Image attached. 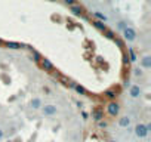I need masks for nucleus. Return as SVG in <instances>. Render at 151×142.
<instances>
[{
	"instance_id": "f257e3e1",
	"label": "nucleus",
	"mask_w": 151,
	"mask_h": 142,
	"mask_svg": "<svg viewBox=\"0 0 151 142\" xmlns=\"http://www.w3.org/2000/svg\"><path fill=\"white\" fill-rule=\"evenodd\" d=\"M150 130H151V124H150V123H148V124H145V123H138V124L135 126V129H133V133H135V136H136L138 139H145V138L148 136Z\"/></svg>"
},
{
	"instance_id": "f03ea898",
	"label": "nucleus",
	"mask_w": 151,
	"mask_h": 142,
	"mask_svg": "<svg viewBox=\"0 0 151 142\" xmlns=\"http://www.w3.org/2000/svg\"><path fill=\"white\" fill-rule=\"evenodd\" d=\"M40 110H42V114L46 115V117H53V115H56L58 111H59L58 107L53 105V104H46V105H43Z\"/></svg>"
},
{
	"instance_id": "7ed1b4c3",
	"label": "nucleus",
	"mask_w": 151,
	"mask_h": 142,
	"mask_svg": "<svg viewBox=\"0 0 151 142\" xmlns=\"http://www.w3.org/2000/svg\"><path fill=\"white\" fill-rule=\"evenodd\" d=\"M122 33H123L124 40H127V42H135V40H136V36H138V34H136V30H135L133 27H129V25H127Z\"/></svg>"
},
{
	"instance_id": "20e7f679",
	"label": "nucleus",
	"mask_w": 151,
	"mask_h": 142,
	"mask_svg": "<svg viewBox=\"0 0 151 142\" xmlns=\"http://www.w3.org/2000/svg\"><path fill=\"white\" fill-rule=\"evenodd\" d=\"M129 95H130V98H133V99L139 98V96L142 95L141 86H139V85H130V86H129Z\"/></svg>"
},
{
	"instance_id": "39448f33",
	"label": "nucleus",
	"mask_w": 151,
	"mask_h": 142,
	"mask_svg": "<svg viewBox=\"0 0 151 142\" xmlns=\"http://www.w3.org/2000/svg\"><path fill=\"white\" fill-rule=\"evenodd\" d=\"M139 68H142V70H150L151 68V56L150 55H145V56H142V59L139 61Z\"/></svg>"
},
{
	"instance_id": "423d86ee",
	"label": "nucleus",
	"mask_w": 151,
	"mask_h": 142,
	"mask_svg": "<svg viewBox=\"0 0 151 142\" xmlns=\"http://www.w3.org/2000/svg\"><path fill=\"white\" fill-rule=\"evenodd\" d=\"M107 111H108L110 115H117L119 111H120V107H119L117 102H110L108 107H107Z\"/></svg>"
},
{
	"instance_id": "0eeeda50",
	"label": "nucleus",
	"mask_w": 151,
	"mask_h": 142,
	"mask_svg": "<svg viewBox=\"0 0 151 142\" xmlns=\"http://www.w3.org/2000/svg\"><path fill=\"white\" fill-rule=\"evenodd\" d=\"M30 107H31L33 110H40V108L43 107V101H42V98H39V96L33 98V99L30 101Z\"/></svg>"
},
{
	"instance_id": "6e6552de",
	"label": "nucleus",
	"mask_w": 151,
	"mask_h": 142,
	"mask_svg": "<svg viewBox=\"0 0 151 142\" xmlns=\"http://www.w3.org/2000/svg\"><path fill=\"white\" fill-rule=\"evenodd\" d=\"M130 123H132V120H130L129 115H123V117L119 118V126H120L122 129H127V127L130 126Z\"/></svg>"
},
{
	"instance_id": "1a4fd4ad",
	"label": "nucleus",
	"mask_w": 151,
	"mask_h": 142,
	"mask_svg": "<svg viewBox=\"0 0 151 142\" xmlns=\"http://www.w3.org/2000/svg\"><path fill=\"white\" fill-rule=\"evenodd\" d=\"M93 16H95L98 21H101V22H105V21H107V16H105L104 14H101V12H93Z\"/></svg>"
},
{
	"instance_id": "9d476101",
	"label": "nucleus",
	"mask_w": 151,
	"mask_h": 142,
	"mask_svg": "<svg viewBox=\"0 0 151 142\" xmlns=\"http://www.w3.org/2000/svg\"><path fill=\"white\" fill-rule=\"evenodd\" d=\"M71 12H73L74 15H80V14L83 12V9H82V6H76V5H73V6H71Z\"/></svg>"
},
{
	"instance_id": "9b49d317",
	"label": "nucleus",
	"mask_w": 151,
	"mask_h": 142,
	"mask_svg": "<svg viewBox=\"0 0 151 142\" xmlns=\"http://www.w3.org/2000/svg\"><path fill=\"white\" fill-rule=\"evenodd\" d=\"M93 25H95L98 30H101V31H105V30H107L105 24H104V22H101V21H95V22H93Z\"/></svg>"
},
{
	"instance_id": "f8f14e48",
	"label": "nucleus",
	"mask_w": 151,
	"mask_h": 142,
	"mask_svg": "<svg viewBox=\"0 0 151 142\" xmlns=\"http://www.w3.org/2000/svg\"><path fill=\"white\" fill-rule=\"evenodd\" d=\"M42 65H43L45 70H52V67H53L52 62H50L49 59H43V61H42Z\"/></svg>"
},
{
	"instance_id": "ddd939ff",
	"label": "nucleus",
	"mask_w": 151,
	"mask_h": 142,
	"mask_svg": "<svg viewBox=\"0 0 151 142\" xmlns=\"http://www.w3.org/2000/svg\"><path fill=\"white\" fill-rule=\"evenodd\" d=\"M74 89H76V92H77L79 95H85V93H86V89H85L83 86H80V85H76Z\"/></svg>"
},
{
	"instance_id": "4468645a",
	"label": "nucleus",
	"mask_w": 151,
	"mask_h": 142,
	"mask_svg": "<svg viewBox=\"0 0 151 142\" xmlns=\"http://www.w3.org/2000/svg\"><path fill=\"white\" fill-rule=\"evenodd\" d=\"M6 44H8V47H9V49H19V47H21V44H19V43H17V42H8Z\"/></svg>"
},
{
	"instance_id": "2eb2a0df",
	"label": "nucleus",
	"mask_w": 151,
	"mask_h": 142,
	"mask_svg": "<svg viewBox=\"0 0 151 142\" xmlns=\"http://www.w3.org/2000/svg\"><path fill=\"white\" fill-rule=\"evenodd\" d=\"M133 76H135V77H142V76H144L142 68H139V67H138V68H135V70H133Z\"/></svg>"
},
{
	"instance_id": "dca6fc26",
	"label": "nucleus",
	"mask_w": 151,
	"mask_h": 142,
	"mask_svg": "<svg viewBox=\"0 0 151 142\" xmlns=\"http://www.w3.org/2000/svg\"><path fill=\"white\" fill-rule=\"evenodd\" d=\"M93 118H95L96 121H101V120H102V113H101V111H95Z\"/></svg>"
},
{
	"instance_id": "f3484780",
	"label": "nucleus",
	"mask_w": 151,
	"mask_h": 142,
	"mask_svg": "<svg viewBox=\"0 0 151 142\" xmlns=\"http://www.w3.org/2000/svg\"><path fill=\"white\" fill-rule=\"evenodd\" d=\"M126 27H127V24H126L124 21H120V22L117 24V28H119V30H122V31H123V30H124Z\"/></svg>"
},
{
	"instance_id": "a211bd4d",
	"label": "nucleus",
	"mask_w": 151,
	"mask_h": 142,
	"mask_svg": "<svg viewBox=\"0 0 151 142\" xmlns=\"http://www.w3.org/2000/svg\"><path fill=\"white\" fill-rule=\"evenodd\" d=\"M129 53H130V61L135 62V61H136V55H135V52H133L132 49H129Z\"/></svg>"
},
{
	"instance_id": "6ab92c4d",
	"label": "nucleus",
	"mask_w": 151,
	"mask_h": 142,
	"mask_svg": "<svg viewBox=\"0 0 151 142\" xmlns=\"http://www.w3.org/2000/svg\"><path fill=\"white\" fill-rule=\"evenodd\" d=\"M64 2H65L67 5H70V6H73V5L76 3V0H64Z\"/></svg>"
},
{
	"instance_id": "aec40b11",
	"label": "nucleus",
	"mask_w": 151,
	"mask_h": 142,
	"mask_svg": "<svg viewBox=\"0 0 151 142\" xmlns=\"http://www.w3.org/2000/svg\"><path fill=\"white\" fill-rule=\"evenodd\" d=\"M3 138H5V130H3L2 127H0V141H2Z\"/></svg>"
},
{
	"instance_id": "412c9836",
	"label": "nucleus",
	"mask_w": 151,
	"mask_h": 142,
	"mask_svg": "<svg viewBox=\"0 0 151 142\" xmlns=\"http://www.w3.org/2000/svg\"><path fill=\"white\" fill-rule=\"evenodd\" d=\"M98 123H99V126H101V127H105V126H107V123H105V121H98Z\"/></svg>"
},
{
	"instance_id": "4be33fe9",
	"label": "nucleus",
	"mask_w": 151,
	"mask_h": 142,
	"mask_svg": "<svg viewBox=\"0 0 151 142\" xmlns=\"http://www.w3.org/2000/svg\"><path fill=\"white\" fill-rule=\"evenodd\" d=\"M108 142H119V141H116V139H111V141H108Z\"/></svg>"
}]
</instances>
